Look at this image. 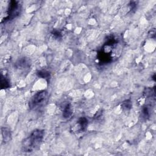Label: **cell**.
I'll use <instances>...</instances> for the list:
<instances>
[{
	"instance_id": "6da1fadb",
	"label": "cell",
	"mask_w": 156,
	"mask_h": 156,
	"mask_svg": "<svg viewBox=\"0 0 156 156\" xmlns=\"http://www.w3.org/2000/svg\"><path fill=\"white\" fill-rule=\"evenodd\" d=\"M44 132L41 130H35L23 142V148L24 152H32L41 143L43 138Z\"/></svg>"
},
{
	"instance_id": "7a4b0ae2",
	"label": "cell",
	"mask_w": 156,
	"mask_h": 156,
	"mask_svg": "<svg viewBox=\"0 0 156 156\" xmlns=\"http://www.w3.org/2000/svg\"><path fill=\"white\" fill-rule=\"evenodd\" d=\"M48 96V93L46 91H41L37 93L32 98L30 102V107L34 108L38 106H40L45 102Z\"/></svg>"
},
{
	"instance_id": "3957f363",
	"label": "cell",
	"mask_w": 156,
	"mask_h": 156,
	"mask_svg": "<svg viewBox=\"0 0 156 156\" xmlns=\"http://www.w3.org/2000/svg\"><path fill=\"white\" fill-rule=\"evenodd\" d=\"M19 12V4L16 1H11L9 7V16L14 17Z\"/></svg>"
},
{
	"instance_id": "277c9868",
	"label": "cell",
	"mask_w": 156,
	"mask_h": 156,
	"mask_svg": "<svg viewBox=\"0 0 156 156\" xmlns=\"http://www.w3.org/2000/svg\"><path fill=\"white\" fill-rule=\"evenodd\" d=\"M87 126H88V121L85 118L83 117L79 119L77 121V129L78 130H82V131L85 130Z\"/></svg>"
},
{
	"instance_id": "5b68a950",
	"label": "cell",
	"mask_w": 156,
	"mask_h": 156,
	"mask_svg": "<svg viewBox=\"0 0 156 156\" xmlns=\"http://www.w3.org/2000/svg\"><path fill=\"white\" fill-rule=\"evenodd\" d=\"M1 135L4 143L8 142L11 138L10 130L7 127L1 128Z\"/></svg>"
},
{
	"instance_id": "8992f818",
	"label": "cell",
	"mask_w": 156,
	"mask_h": 156,
	"mask_svg": "<svg viewBox=\"0 0 156 156\" xmlns=\"http://www.w3.org/2000/svg\"><path fill=\"white\" fill-rule=\"evenodd\" d=\"M73 113V108L70 104H68L65 105L63 110V116L65 118H69Z\"/></svg>"
},
{
	"instance_id": "52a82bcc",
	"label": "cell",
	"mask_w": 156,
	"mask_h": 156,
	"mask_svg": "<svg viewBox=\"0 0 156 156\" xmlns=\"http://www.w3.org/2000/svg\"><path fill=\"white\" fill-rule=\"evenodd\" d=\"M132 104L131 101L129 100H126V101H124L121 104L122 108L124 110H126L130 109L132 107Z\"/></svg>"
},
{
	"instance_id": "ba28073f",
	"label": "cell",
	"mask_w": 156,
	"mask_h": 156,
	"mask_svg": "<svg viewBox=\"0 0 156 156\" xmlns=\"http://www.w3.org/2000/svg\"><path fill=\"white\" fill-rule=\"evenodd\" d=\"M37 74L39 77H42L43 79H46L49 77V73L46 71H38V73Z\"/></svg>"
},
{
	"instance_id": "9c48e42d",
	"label": "cell",
	"mask_w": 156,
	"mask_h": 156,
	"mask_svg": "<svg viewBox=\"0 0 156 156\" xmlns=\"http://www.w3.org/2000/svg\"><path fill=\"white\" fill-rule=\"evenodd\" d=\"M1 87L2 88H7L9 87V82L7 81V80L4 77H1Z\"/></svg>"
}]
</instances>
